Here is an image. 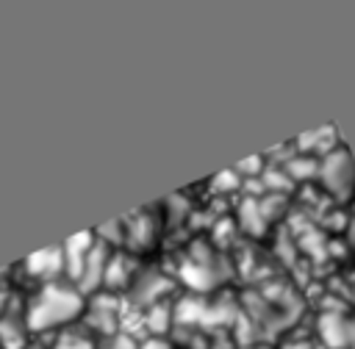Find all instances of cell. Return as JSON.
<instances>
[{
    "label": "cell",
    "instance_id": "cell-3",
    "mask_svg": "<svg viewBox=\"0 0 355 349\" xmlns=\"http://www.w3.org/2000/svg\"><path fill=\"white\" fill-rule=\"evenodd\" d=\"M319 183L336 199H347L355 191V161L344 147L319 158Z\"/></svg>",
    "mask_w": 355,
    "mask_h": 349
},
{
    "label": "cell",
    "instance_id": "cell-15",
    "mask_svg": "<svg viewBox=\"0 0 355 349\" xmlns=\"http://www.w3.org/2000/svg\"><path fill=\"white\" fill-rule=\"evenodd\" d=\"M283 169L288 172L291 180H311V177H319V158L305 155V152H294L283 161Z\"/></svg>",
    "mask_w": 355,
    "mask_h": 349
},
{
    "label": "cell",
    "instance_id": "cell-22",
    "mask_svg": "<svg viewBox=\"0 0 355 349\" xmlns=\"http://www.w3.org/2000/svg\"><path fill=\"white\" fill-rule=\"evenodd\" d=\"M283 349H313L308 341H288V343H283Z\"/></svg>",
    "mask_w": 355,
    "mask_h": 349
},
{
    "label": "cell",
    "instance_id": "cell-21",
    "mask_svg": "<svg viewBox=\"0 0 355 349\" xmlns=\"http://www.w3.org/2000/svg\"><path fill=\"white\" fill-rule=\"evenodd\" d=\"M139 349H166V343H164L161 338H144Z\"/></svg>",
    "mask_w": 355,
    "mask_h": 349
},
{
    "label": "cell",
    "instance_id": "cell-13",
    "mask_svg": "<svg viewBox=\"0 0 355 349\" xmlns=\"http://www.w3.org/2000/svg\"><path fill=\"white\" fill-rule=\"evenodd\" d=\"M172 324H175V310H172V305L155 302V305L144 307V327H147V332H150L153 338H161Z\"/></svg>",
    "mask_w": 355,
    "mask_h": 349
},
{
    "label": "cell",
    "instance_id": "cell-23",
    "mask_svg": "<svg viewBox=\"0 0 355 349\" xmlns=\"http://www.w3.org/2000/svg\"><path fill=\"white\" fill-rule=\"evenodd\" d=\"M349 349H355V316L349 319Z\"/></svg>",
    "mask_w": 355,
    "mask_h": 349
},
{
    "label": "cell",
    "instance_id": "cell-18",
    "mask_svg": "<svg viewBox=\"0 0 355 349\" xmlns=\"http://www.w3.org/2000/svg\"><path fill=\"white\" fill-rule=\"evenodd\" d=\"M50 349H97V346H94V341H92L86 332H72V330H67V332H61V335L53 341Z\"/></svg>",
    "mask_w": 355,
    "mask_h": 349
},
{
    "label": "cell",
    "instance_id": "cell-25",
    "mask_svg": "<svg viewBox=\"0 0 355 349\" xmlns=\"http://www.w3.org/2000/svg\"><path fill=\"white\" fill-rule=\"evenodd\" d=\"M6 302H8V294L0 291V319H3V310H6Z\"/></svg>",
    "mask_w": 355,
    "mask_h": 349
},
{
    "label": "cell",
    "instance_id": "cell-7",
    "mask_svg": "<svg viewBox=\"0 0 355 349\" xmlns=\"http://www.w3.org/2000/svg\"><path fill=\"white\" fill-rule=\"evenodd\" d=\"M125 224V247L130 252H144L155 241V219L150 211H133L130 216L122 219Z\"/></svg>",
    "mask_w": 355,
    "mask_h": 349
},
{
    "label": "cell",
    "instance_id": "cell-20",
    "mask_svg": "<svg viewBox=\"0 0 355 349\" xmlns=\"http://www.w3.org/2000/svg\"><path fill=\"white\" fill-rule=\"evenodd\" d=\"M141 343L133 338V335H128V332H116V335H111L108 341H105V346L103 349H139Z\"/></svg>",
    "mask_w": 355,
    "mask_h": 349
},
{
    "label": "cell",
    "instance_id": "cell-24",
    "mask_svg": "<svg viewBox=\"0 0 355 349\" xmlns=\"http://www.w3.org/2000/svg\"><path fill=\"white\" fill-rule=\"evenodd\" d=\"M347 238H349V244H352V249H355V219L349 222V230H347Z\"/></svg>",
    "mask_w": 355,
    "mask_h": 349
},
{
    "label": "cell",
    "instance_id": "cell-1",
    "mask_svg": "<svg viewBox=\"0 0 355 349\" xmlns=\"http://www.w3.org/2000/svg\"><path fill=\"white\" fill-rule=\"evenodd\" d=\"M86 310V299L75 285L44 283L25 305V324L31 332H47L75 321Z\"/></svg>",
    "mask_w": 355,
    "mask_h": 349
},
{
    "label": "cell",
    "instance_id": "cell-2",
    "mask_svg": "<svg viewBox=\"0 0 355 349\" xmlns=\"http://www.w3.org/2000/svg\"><path fill=\"white\" fill-rule=\"evenodd\" d=\"M222 266H225V260H222L219 255H214L211 244L194 241V244L189 247V252L183 255V260H180V266H178V274H180V280H183L191 291L202 294V291H211L216 283L225 280L227 269H222Z\"/></svg>",
    "mask_w": 355,
    "mask_h": 349
},
{
    "label": "cell",
    "instance_id": "cell-27",
    "mask_svg": "<svg viewBox=\"0 0 355 349\" xmlns=\"http://www.w3.org/2000/svg\"><path fill=\"white\" fill-rule=\"evenodd\" d=\"M352 219H355V205H352Z\"/></svg>",
    "mask_w": 355,
    "mask_h": 349
},
{
    "label": "cell",
    "instance_id": "cell-6",
    "mask_svg": "<svg viewBox=\"0 0 355 349\" xmlns=\"http://www.w3.org/2000/svg\"><path fill=\"white\" fill-rule=\"evenodd\" d=\"M108 260H111V247H105V244H94V249L89 252V258H86V266H83V274L78 277V283H75V288L86 296V294H97V291H103V285H105V269H108Z\"/></svg>",
    "mask_w": 355,
    "mask_h": 349
},
{
    "label": "cell",
    "instance_id": "cell-5",
    "mask_svg": "<svg viewBox=\"0 0 355 349\" xmlns=\"http://www.w3.org/2000/svg\"><path fill=\"white\" fill-rule=\"evenodd\" d=\"M94 244H97L94 230L75 233V235H69V238L61 244V249H64V274L69 277V283H72V285H75V283H78V277L83 274L86 258H89V252L94 249Z\"/></svg>",
    "mask_w": 355,
    "mask_h": 349
},
{
    "label": "cell",
    "instance_id": "cell-8",
    "mask_svg": "<svg viewBox=\"0 0 355 349\" xmlns=\"http://www.w3.org/2000/svg\"><path fill=\"white\" fill-rule=\"evenodd\" d=\"M349 319L341 310H324L319 313L316 330L327 349H349Z\"/></svg>",
    "mask_w": 355,
    "mask_h": 349
},
{
    "label": "cell",
    "instance_id": "cell-11",
    "mask_svg": "<svg viewBox=\"0 0 355 349\" xmlns=\"http://www.w3.org/2000/svg\"><path fill=\"white\" fill-rule=\"evenodd\" d=\"M208 307H211V302H205L202 296H180L175 305H172V310H175V324L178 327H205V321H208Z\"/></svg>",
    "mask_w": 355,
    "mask_h": 349
},
{
    "label": "cell",
    "instance_id": "cell-14",
    "mask_svg": "<svg viewBox=\"0 0 355 349\" xmlns=\"http://www.w3.org/2000/svg\"><path fill=\"white\" fill-rule=\"evenodd\" d=\"M25 332H31L28 324H25V319L19 321V319H14L8 313L0 319V346L3 349H25L28 346Z\"/></svg>",
    "mask_w": 355,
    "mask_h": 349
},
{
    "label": "cell",
    "instance_id": "cell-12",
    "mask_svg": "<svg viewBox=\"0 0 355 349\" xmlns=\"http://www.w3.org/2000/svg\"><path fill=\"white\" fill-rule=\"evenodd\" d=\"M239 224L250 233V235H263L269 219L261 208V197H241L239 202Z\"/></svg>",
    "mask_w": 355,
    "mask_h": 349
},
{
    "label": "cell",
    "instance_id": "cell-19",
    "mask_svg": "<svg viewBox=\"0 0 355 349\" xmlns=\"http://www.w3.org/2000/svg\"><path fill=\"white\" fill-rule=\"evenodd\" d=\"M241 183H244V180H241L233 169H225V172H219V174L211 180V188H214V191H236Z\"/></svg>",
    "mask_w": 355,
    "mask_h": 349
},
{
    "label": "cell",
    "instance_id": "cell-4",
    "mask_svg": "<svg viewBox=\"0 0 355 349\" xmlns=\"http://www.w3.org/2000/svg\"><path fill=\"white\" fill-rule=\"evenodd\" d=\"M169 285H172L169 277L161 274L158 269H141L139 277L130 285V294H128L130 296V305L139 307V310H144V307H150L155 302H164Z\"/></svg>",
    "mask_w": 355,
    "mask_h": 349
},
{
    "label": "cell",
    "instance_id": "cell-9",
    "mask_svg": "<svg viewBox=\"0 0 355 349\" xmlns=\"http://www.w3.org/2000/svg\"><path fill=\"white\" fill-rule=\"evenodd\" d=\"M139 266H136V258L128 255V252H111V260H108V269H105V285L103 291H111L116 294L119 288H128L133 285V280L139 277Z\"/></svg>",
    "mask_w": 355,
    "mask_h": 349
},
{
    "label": "cell",
    "instance_id": "cell-10",
    "mask_svg": "<svg viewBox=\"0 0 355 349\" xmlns=\"http://www.w3.org/2000/svg\"><path fill=\"white\" fill-rule=\"evenodd\" d=\"M25 271H28L31 277H39V280H47V283H50L55 274H61V271H64V249H61V244L28 255V258H25Z\"/></svg>",
    "mask_w": 355,
    "mask_h": 349
},
{
    "label": "cell",
    "instance_id": "cell-16",
    "mask_svg": "<svg viewBox=\"0 0 355 349\" xmlns=\"http://www.w3.org/2000/svg\"><path fill=\"white\" fill-rule=\"evenodd\" d=\"M261 183H263L266 194H286L294 186V180L288 177V172L283 166H266L261 174Z\"/></svg>",
    "mask_w": 355,
    "mask_h": 349
},
{
    "label": "cell",
    "instance_id": "cell-17",
    "mask_svg": "<svg viewBox=\"0 0 355 349\" xmlns=\"http://www.w3.org/2000/svg\"><path fill=\"white\" fill-rule=\"evenodd\" d=\"M94 238L105 247H116V244H125V224L122 219H114V222H105L94 230Z\"/></svg>",
    "mask_w": 355,
    "mask_h": 349
},
{
    "label": "cell",
    "instance_id": "cell-26",
    "mask_svg": "<svg viewBox=\"0 0 355 349\" xmlns=\"http://www.w3.org/2000/svg\"><path fill=\"white\" fill-rule=\"evenodd\" d=\"M25 349H42V346H39V343H33V346H25Z\"/></svg>",
    "mask_w": 355,
    "mask_h": 349
}]
</instances>
